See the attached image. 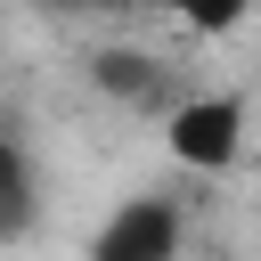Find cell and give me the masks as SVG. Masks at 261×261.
<instances>
[{
	"label": "cell",
	"instance_id": "3957f363",
	"mask_svg": "<svg viewBox=\"0 0 261 261\" xmlns=\"http://www.w3.org/2000/svg\"><path fill=\"white\" fill-rule=\"evenodd\" d=\"M90 90H98V98H114V106H130V114H155V122L188 98V82H179L155 49H122V41L90 49Z\"/></svg>",
	"mask_w": 261,
	"mask_h": 261
},
{
	"label": "cell",
	"instance_id": "5b68a950",
	"mask_svg": "<svg viewBox=\"0 0 261 261\" xmlns=\"http://www.w3.org/2000/svg\"><path fill=\"white\" fill-rule=\"evenodd\" d=\"M253 8H261V0H171V16H179L196 41H228Z\"/></svg>",
	"mask_w": 261,
	"mask_h": 261
},
{
	"label": "cell",
	"instance_id": "7a4b0ae2",
	"mask_svg": "<svg viewBox=\"0 0 261 261\" xmlns=\"http://www.w3.org/2000/svg\"><path fill=\"white\" fill-rule=\"evenodd\" d=\"M179 245H188V212H179V196L139 188V196H122V204L98 220V237H90L82 261H179Z\"/></svg>",
	"mask_w": 261,
	"mask_h": 261
},
{
	"label": "cell",
	"instance_id": "277c9868",
	"mask_svg": "<svg viewBox=\"0 0 261 261\" xmlns=\"http://www.w3.org/2000/svg\"><path fill=\"white\" fill-rule=\"evenodd\" d=\"M41 228V163L16 130H0V245H24Z\"/></svg>",
	"mask_w": 261,
	"mask_h": 261
},
{
	"label": "cell",
	"instance_id": "6da1fadb",
	"mask_svg": "<svg viewBox=\"0 0 261 261\" xmlns=\"http://www.w3.org/2000/svg\"><path fill=\"white\" fill-rule=\"evenodd\" d=\"M245 130H253V106L245 90H188L171 114H163V155L196 179H220L237 155H245Z\"/></svg>",
	"mask_w": 261,
	"mask_h": 261
},
{
	"label": "cell",
	"instance_id": "8992f818",
	"mask_svg": "<svg viewBox=\"0 0 261 261\" xmlns=\"http://www.w3.org/2000/svg\"><path fill=\"white\" fill-rule=\"evenodd\" d=\"M49 16H122L130 0H41Z\"/></svg>",
	"mask_w": 261,
	"mask_h": 261
}]
</instances>
